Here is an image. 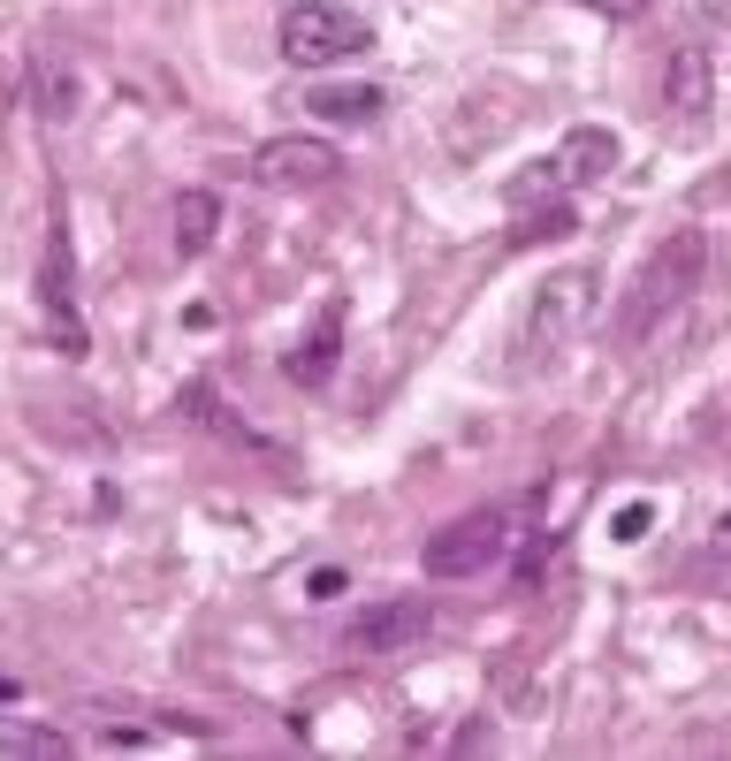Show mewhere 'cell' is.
<instances>
[{
  "label": "cell",
  "instance_id": "obj_2",
  "mask_svg": "<svg viewBox=\"0 0 731 761\" xmlns=\"http://www.w3.org/2000/svg\"><path fill=\"white\" fill-rule=\"evenodd\" d=\"M358 46H374V31L351 8H335V0H290L283 8V61H297V69L351 61Z\"/></svg>",
  "mask_w": 731,
  "mask_h": 761
},
{
  "label": "cell",
  "instance_id": "obj_9",
  "mask_svg": "<svg viewBox=\"0 0 731 761\" xmlns=\"http://www.w3.org/2000/svg\"><path fill=\"white\" fill-rule=\"evenodd\" d=\"M609 175H617V130H602V123L564 130V146H557V183H564V191H586V183H609Z\"/></svg>",
  "mask_w": 731,
  "mask_h": 761
},
{
  "label": "cell",
  "instance_id": "obj_1",
  "mask_svg": "<svg viewBox=\"0 0 731 761\" xmlns=\"http://www.w3.org/2000/svg\"><path fill=\"white\" fill-rule=\"evenodd\" d=\"M701 260H709V237H701V229H678L671 244H655V252H648V267L632 275V290H625V304H617V343H625V350H632V343H648L663 312H678V304L694 298Z\"/></svg>",
  "mask_w": 731,
  "mask_h": 761
},
{
  "label": "cell",
  "instance_id": "obj_14",
  "mask_svg": "<svg viewBox=\"0 0 731 761\" xmlns=\"http://www.w3.org/2000/svg\"><path fill=\"white\" fill-rule=\"evenodd\" d=\"M54 350H61V358H84V350H92V343H84V320L69 312V298L54 304Z\"/></svg>",
  "mask_w": 731,
  "mask_h": 761
},
{
  "label": "cell",
  "instance_id": "obj_7",
  "mask_svg": "<svg viewBox=\"0 0 731 761\" xmlns=\"http://www.w3.org/2000/svg\"><path fill=\"white\" fill-rule=\"evenodd\" d=\"M427 624H435V609L420 602V595H397V602H374L351 624V647H358V655H397V647L427 639Z\"/></svg>",
  "mask_w": 731,
  "mask_h": 761
},
{
  "label": "cell",
  "instance_id": "obj_16",
  "mask_svg": "<svg viewBox=\"0 0 731 761\" xmlns=\"http://www.w3.org/2000/svg\"><path fill=\"white\" fill-rule=\"evenodd\" d=\"M709 556L731 564V503H724V518H717V533H709Z\"/></svg>",
  "mask_w": 731,
  "mask_h": 761
},
{
  "label": "cell",
  "instance_id": "obj_4",
  "mask_svg": "<svg viewBox=\"0 0 731 761\" xmlns=\"http://www.w3.org/2000/svg\"><path fill=\"white\" fill-rule=\"evenodd\" d=\"M503 549H511L503 510H465V518H449L442 533H427L420 564H427V579H472V572H488Z\"/></svg>",
  "mask_w": 731,
  "mask_h": 761
},
{
  "label": "cell",
  "instance_id": "obj_8",
  "mask_svg": "<svg viewBox=\"0 0 731 761\" xmlns=\"http://www.w3.org/2000/svg\"><path fill=\"white\" fill-rule=\"evenodd\" d=\"M335 358H343V298H328L320 312H312V327L297 335V350L283 358V366H290L297 389H320V381L335 373Z\"/></svg>",
  "mask_w": 731,
  "mask_h": 761
},
{
  "label": "cell",
  "instance_id": "obj_17",
  "mask_svg": "<svg viewBox=\"0 0 731 761\" xmlns=\"http://www.w3.org/2000/svg\"><path fill=\"white\" fill-rule=\"evenodd\" d=\"M8 701H15V678H0V708H8Z\"/></svg>",
  "mask_w": 731,
  "mask_h": 761
},
{
  "label": "cell",
  "instance_id": "obj_13",
  "mask_svg": "<svg viewBox=\"0 0 731 761\" xmlns=\"http://www.w3.org/2000/svg\"><path fill=\"white\" fill-rule=\"evenodd\" d=\"M0 747H8V754H69V739H61V731H23V724H15V731H0Z\"/></svg>",
  "mask_w": 731,
  "mask_h": 761
},
{
  "label": "cell",
  "instance_id": "obj_3",
  "mask_svg": "<svg viewBox=\"0 0 731 761\" xmlns=\"http://www.w3.org/2000/svg\"><path fill=\"white\" fill-rule=\"evenodd\" d=\"M586 320H594V275H586V267L549 275V283L534 290V304H526V327H518V350H526V366H534V358H549V350H564Z\"/></svg>",
  "mask_w": 731,
  "mask_h": 761
},
{
  "label": "cell",
  "instance_id": "obj_11",
  "mask_svg": "<svg viewBox=\"0 0 731 761\" xmlns=\"http://www.w3.org/2000/svg\"><path fill=\"white\" fill-rule=\"evenodd\" d=\"M214 229H221V198H214V191H183V198H175V252L198 260V252L214 244Z\"/></svg>",
  "mask_w": 731,
  "mask_h": 761
},
{
  "label": "cell",
  "instance_id": "obj_15",
  "mask_svg": "<svg viewBox=\"0 0 731 761\" xmlns=\"http://www.w3.org/2000/svg\"><path fill=\"white\" fill-rule=\"evenodd\" d=\"M343 587H351V579H343V572H335V564H320V572H312V579H305V595H312V602H335V595H343Z\"/></svg>",
  "mask_w": 731,
  "mask_h": 761
},
{
  "label": "cell",
  "instance_id": "obj_10",
  "mask_svg": "<svg viewBox=\"0 0 731 761\" xmlns=\"http://www.w3.org/2000/svg\"><path fill=\"white\" fill-rule=\"evenodd\" d=\"M320 123H343V130H366L374 115H381V92L374 84H320L312 100H305Z\"/></svg>",
  "mask_w": 731,
  "mask_h": 761
},
{
  "label": "cell",
  "instance_id": "obj_12",
  "mask_svg": "<svg viewBox=\"0 0 731 761\" xmlns=\"http://www.w3.org/2000/svg\"><path fill=\"white\" fill-rule=\"evenodd\" d=\"M648 526H655V503H625V510L609 518V541L632 549V541H648Z\"/></svg>",
  "mask_w": 731,
  "mask_h": 761
},
{
  "label": "cell",
  "instance_id": "obj_6",
  "mask_svg": "<svg viewBox=\"0 0 731 761\" xmlns=\"http://www.w3.org/2000/svg\"><path fill=\"white\" fill-rule=\"evenodd\" d=\"M663 100H671V115H678V130H686V138H701V130H709V107H717L709 46H678V54H671V84H663Z\"/></svg>",
  "mask_w": 731,
  "mask_h": 761
},
{
  "label": "cell",
  "instance_id": "obj_5",
  "mask_svg": "<svg viewBox=\"0 0 731 761\" xmlns=\"http://www.w3.org/2000/svg\"><path fill=\"white\" fill-rule=\"evenodd\" d=\"M335 168H343V152L328 146V138H267V146L252 152V175L267 183V191H320V183H335Z\"/></svg>",
  "mask_w": 731,
  "mask_h": 761
}]
</instances>
